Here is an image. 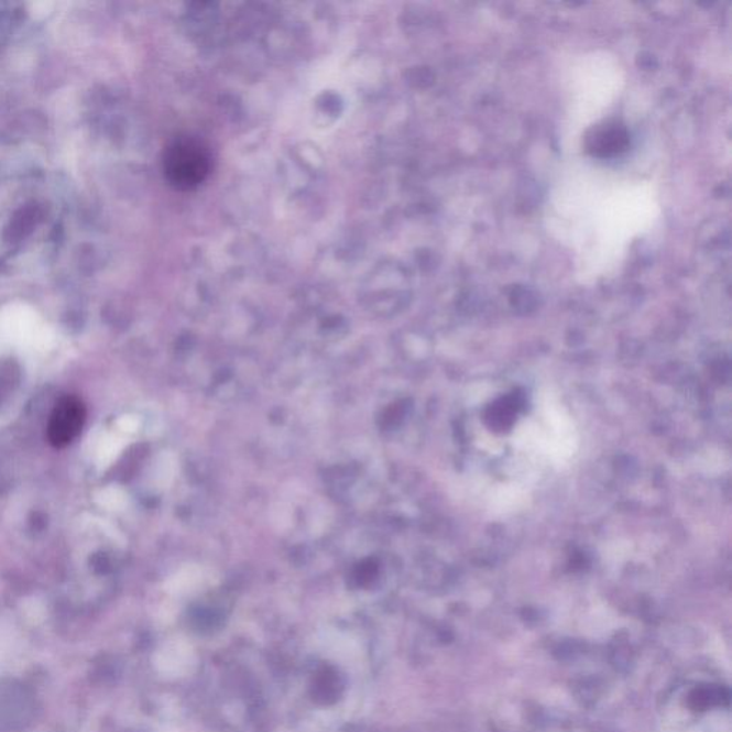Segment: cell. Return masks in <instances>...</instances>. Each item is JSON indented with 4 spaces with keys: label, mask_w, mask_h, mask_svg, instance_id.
Segmentation results:
<instances>
[{
    "label": "cell",
    "mask_w": 732,
    "mask_h": 732,
    "mask_svg": "<svg viewBox=\"0 0 732 732\" xmlns=\"http://www.w3.org/2000/svg\"><path fill=\"white\" fill-rule=\"evenodd\" d=\"M86 420V408L78 396L68 395L57 402L47 424L52 447L65 448L79 437Z\"/></svg>",
    "instance_id": "7a4b0ae2"
},
{
    "label": "cell",
    "mask_w": 732,
    "mask_h": 732,
    "mask_svg": "<svg viewBox=\"0 0 732 732\" xmlns=\"http://www.w3.org/2000/svg\"><path fill=\"white\" fill-rule=\"evenodd\" d=\"M626 133L622 131L619 123H607L601 129H597L594 135L590 138V148L594 152H604V155L616 153L625 146Z\"/></svg>",
    "instance_id": "3957f363"
},
{
    "label": "cell",
    "mask_w": 732,
    "mask_h": 732,
    "mask_svg": "<svg viewBox=\"0 0 732 732\" xmlns=\"http://www.w3.org/2000/svg\"><path fill=\"white\" fill-rule=\"evenodd\" d=\"M212 152L203 139L179 136L170 143L164 155L167 182L175 189L193 190L203 185L212 172Z\"/></svg>",
    "instance_id": "6da1fadb"
}]
</instances>
